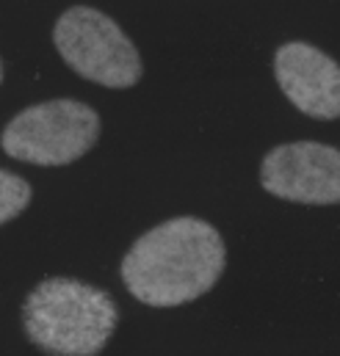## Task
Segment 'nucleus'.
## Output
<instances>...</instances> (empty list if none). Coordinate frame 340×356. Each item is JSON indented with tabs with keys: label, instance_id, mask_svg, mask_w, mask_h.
Listing matches in <instances>:
<instances>
[{
	"label": "nucleus",
	"instance_id": "nucleus-8",
	"mask_svg": "<svg viewBox=\"0 0 340 356\" xmlns=\"http://www.w3.org/2000/svg\"><path fill=\"white\" fill-rule=\"evenodd\" d=\"M0 83H3V61H0Z\"/></svg>",
	"mask_w": 340,
	"mask_h": 356
},
{
	"label": "nucleus",
	"instance_id": "nucleus-6",
	"mask_svg": "<svg viewBox=\"0 0 340 356\" xmlns=\"http://www.w3.org/2000/svg\"><path fill=\"white\" fill-rule=\"evenodd\" d=\"M274 78L304 116L324 122L340 116V67L324 50L307 42L282 44L274 53Z\"/></svg>",
	"mask_w": 340,
	"mask_h": 356
},
{
	"label": "nucleus",
	"instance_id": "nucleus-1",
	"mask_svg": "<svg viewBox=\"0 0 340 356\" xmlns=\"http://www.w3.org/2000/svg\"><path fill=\"white\" fill-rule=\"evenodd\" d=\"M227 266L219 229L180 216L144 232L122 260V282L147 307H180L205 296Z\"/></svg>",
	"mask_w": 340,
	"mask_h": 356
},
{
	"label": "nucleus",
	"instance_id": "nucleus-7",
	"mask_svg": "<svg viewBox=\"0 0 340 356\" xmlns=\"http://www.w3.org/2000/svg\"><path fill=\"white\" fill-rule=\"evenodd\" d=\"M31 199H33L31 182H25L14 172L0 169V227L17 218L31 204Z\"/></svg>",
	"mask_w": 340,
	"mask_h": 356
},
{
	"label": "nucleus",
	"instance_id": "nucleus-3",
	"mask_svg": "<svg viewBox=\"0 0 340 356\" xmlns=\"http://www.w3.org/2000/svg\"><path fill=\"white\" fill-rule=\"evenodd\" d=\"M100 138V116L78 99H50L20 111L0 136L8 158L33 166H67L81 161Z\"/></svg>",
	"mask_w": 340,
	"mask_h": 356
},
{
	"label": "nucleus",
	"instance_id": "nucleus-5",
	"mask_svg": "<svg viewBox=\"0 0 340 356\" xmlns=\"http://www.w3.org/2000/svg\"><path fill=\"white\" fill-rule=\"evenodd\" d=\"M260 185L285 202L338 204L340 152L318 141L279 144L260 163Z\"/></svg>",
	"mask_w": 340,
	"mask_h": 356
},
{
	"label": "nucleus",
	"instance_id": "nucleus-2",
	"mask_svg": "<svg viewBox=\"0 0 340 356\" xmlns=\"http://www.w3.org/2000/svg\"><path fill=\"white\" fill-rule=\"evenodd\" d=\"M116 323L114 296L70 276L39 282L22 304L25 337L47 356H97Z\"/></svg>",
	"mask_w": 340,
	"mask_h": 356
},
{
	"label": "nucleus",
	"instance_id": "nucleus-4",
	"mask_svg": "<svg viewBox=\"0 0 340 356\" xmlns=\"http://www.w3.org/2000/svg\"><path fill=\"white\" fill-rule=\"evenodd\" d=\"M53 44L64 64L91 83L130 89L141 81L144 64L136 44L108 14L91 6H72L59 17Z\"/></svg>",
	"mask_w": 340,
	"mask_h": 356
}]
</instances>
